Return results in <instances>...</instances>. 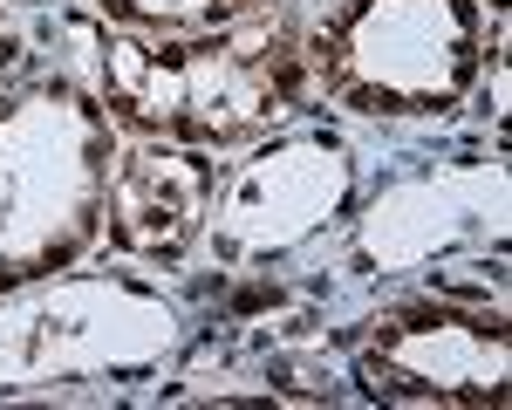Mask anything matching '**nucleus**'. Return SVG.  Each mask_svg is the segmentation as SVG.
<instances>
[{"label": "nucleus", "instance_id": "1", "mask_svg": "<svg viewBox=\"0 0 512 410\" xmlns=\"http://www.w3.org/2000/svg\"><path fill=\"white\" fill-rule=\"evenodd\" d=\"M478 62L465 0H349L321 35L328 89L369 117H444Z\"/></svg>", "mask_w": 512, "mask_h": 410}, {"label": "nucleus", "instance_id": "2", "mask_svg": "<svg viewBox=\"0 0 512 410\" xmlns=\"http://www.w3.org/2000/svg\"><path fill=\"white\" fill-rule=\"evenodd\" d=\"M294 82V55L280 41H198V48H137L103 41V96L137 130L205 137L226 144L274 117V103Z\"/></svg>", "mask_w": 512, "mask_h": 410}, {"label": "nucleus", "instance_id": "3", "mask_svg": "<svg viewBox=\"0 0 512 410\" xmlns=\"http://www.w3.org/2000/svg\"><path fill=\"white\" fill-rule=\"evenodd\" d=\"M362 369L383 397L506 404V322L444 308V301H403L369 328Z\"/></svg>", "mask_w": 512, "mask_h": 410}, {"label": "nucleus", "instance_id": "4", "mask_svg": "<svg viewBox=\"0 0 512 410\" xmlns=\"http://www.w3.org/2000/svg\"><path fill=\"white\" fill-rule=\"evenodd\" d=\"M212 199V164L185 151H130L110 178V233L144 260H178Z\"/></svg>", "mask_w": 512, "mask_h": 410}, {"label": "nucleus", "instance_id": "5", "mask_svg": "<svg viewBox=\"0 0 512 410\" xmlns=\"http://www.w3.org/2000/svg\"><path fill=\"white\" fill-rule=\"evenodd\" d=\"M103 14H117L130 28H164V35H198V28H226L246 21L267 0H96Z\"/></svg>", "mask_w": 512, "mask_h": 410}, {"label": "nucleus", "instance_id": "6", "mask_svg": "<svg viewBox=\"0 0 512 410\" xmlns=\"http://www.w3.org/2000/svg\"><path fill=\"white\" fill-rule=\"evenodd\" d=\"M492 7H506V0H492Z\"/></svg>", "mask_w": 512, "mask_h": 410}]
</instances>
